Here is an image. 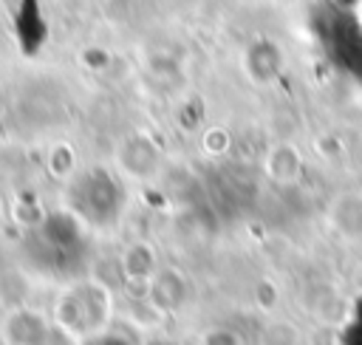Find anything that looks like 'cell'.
<instances>
[{
  "mask_svg": "<svg viewBox=\"0 0 362 345\" xmlns=\"http://www.w3.org/2000/svg\"><path fill=\"white\" fill-rule=\"evenodd\" d=\"M328 223L337 238L348 243L362 240V192L359 189H342L328 204Z\"/></svg>",
  "mask_w": 362,
  "mask_h": 345,
  "instance_id": "obj_1",
  "label": "cell"
}]
</instances>
